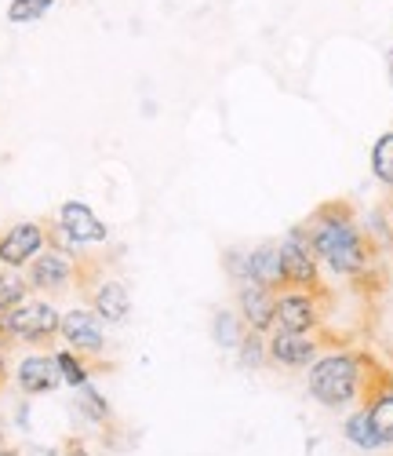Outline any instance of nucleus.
<instances>
[{
  "label": "nucleus",
  "instance_id": "nucleus-1",
  "mask_svg": "<svg viewBox=\"0 0 393 456\" xmlns=\"http://www.w3.org/2000/svg\"><path fill=\"white\" fill-rule=\"evenodd\" d=\"M389 384H393V376L379 372V365L357 351H328L309 365V376H306L309 398L332 412L349 409V405H365V398L372 391L389 387Z\"/></svg>",
  "mask_w": 393,
  "mask_h": 456
},
{
  "label": "nucleus",
  "instance_id": "nucleus-2",
  "mask_svg": "<svg viewBox=\"0 0 393 456\" xmlns=\"http://www.w3.org/2000/svg\"><path fill=\"white\" fill-rule=\"evenodd\" d=\"M306 231L313 238V252L332 274L342 278H361L372 267V238L357 226L353 219V208L346 201H328L317 212L309 216Z\"/></svg>",
  "mask_w": 393,
  "mask_h": 456
},
{
  "label": "nucleus",
  "instance_id": "nucleus-3",
  "mask_svg": "<svg viewBox=\"0 0 393 456\" xmlns=\"http://www.w3.org/2000/svg\"><path fill=\"white\" fill-rule=\"evenodd\" d=\"M62 314L52 299H26L12 311H0V332L8 336V344H29V347H41L52 344L59 336Z\"/></svg>",
  "mask_w": 393,
  "mask_h": 456
},
{
  "label": "nucleus",
  "instance_id": "nucleus-4",
  "mask_svg": "<svg viewBox=\"0 0 393 456\" xmlns=\"http://www.w3.org/2000/svg\"><path fill=\"white\" fill-rule=\"evenodd\" d=\"M281 267H285V289H302V292H321V259L313 252V238L306 223L285 231L277 241Z\"/></svg>",
  "mask_w": 393,
  "mask_h": 456
},
{
  "label": "nucleus",
  "instance_id": "nucleus-5",
  "mask_svg": "<svg viewBox=\"0 0 393 456\" xmlns=\"http://www.w3.org/2000/svg\"><path fill=\"white\" fill-rule=\"evenodd\" d=\"M317 358H321V339L313 336V332H285V329H273V332L266 336V362L277 365V369L299 372V369H309Z\"/></svg>",
  "mask_w": 393,
  "mask_h": 456
},
{
  "label": "nucleus",
  "instance_id": "nucleus-6",
  "mask_svg": "<svg viewBox=\"0 0 393 456\" xmlns=\"http://www.w3.org/2000/svg\"><path fill=\"white\" fill-rule=\"evenodd\" d=\"M321 292H302V289H285L277 292V318H273V329H285V332H313L321 325Z\"/></svg>",
  "mask_w": 393,
  "mask_h": 456
},
{
  "label": "nucleus",
  "instance_id": "nucleus-7",
  "mask_svg": "<svg viewBox=\"0 0 393 456\" xmlns=\"http://www.w3.org/2000/svg\"><path fill=\"white\" fill-rule=\"evenodd\" d=\"M48 248V231L41 223H15L0 234V267L22 271Z\"/></svg>",
  "mask_w": 393,
  "mask_h": 456
},
{
  "label": "nucleus",
  "instance_id": "nucleus-8",
  "mask_svg": "<svg viewBox=\"0 0 393 456\" xmlns=\"http://www.w3.org/2000/svg\"><path fill=\"white\" fill-rule=\"evenodd\" d=\"M59 336L66 339L69 351H76V354L88 358V362L99 358V354H106V329L95 318V311H88V307L66 311L62 314V325H59Z\"/></svg>",
  "mask_w": 393,
  "mask_h": 456
},
{
  "label": "nucleus",
  "instance_id": "nucleus-9",
  "mask_svg": "<svg viewBox=\"0 0 393 456\" xmlns=\"http://www.w3.org/2000/svg\"><path fill=\"white\" fill-rule=\"evenodd\" d=\"M12 376H15V387H19L26 398H41V395H52V391L62 387L55 354H44V351H33V354L19 358V365H15Z\"/></svg>",
  "mask_w": 393,
  "mask_h": 456
},
{
  "label": "nucleus",
  "instance_id": "nucleus-10",
  "mask_svg": "<svg viewBox=\"0 0 393 456\" xmlns=\"http://www.w3.org/2000/svg\"><path fill=\"white\" fill-rule=\"evenodd\" d=\"M76 271H73V259L55 252V248H44L41 256H36L29 267H26V281H29V292H66L73 285Z\"/></svg>",
  "mask_w": 393,
  "mask_h": 456
},
{
  "label": "nucleus",
  "instance_id": "nucleus-11",
  "mask_svg": "<svg viewBox=\"0 0 393 456\" xmlns=\"http://www.w3.org/2000/svg\"><path fill=\"white\" fill-rule=\"evenodd\" d=\"M55 226H59V231H62L76 248H81V245H102V241L109 238L106 223H102L84 201H66V205L59 208Z\"/></svg>",
  "mask_w": 393,
  "mask_h": 456
},
{
  "label": "nucleus",
  "instance_id": "nucleus-12",
  "mask_svg": "<svg viewBox=\"0 0 393 456\" xmlns=\"http://www.w3.org/2000/svg\"><path fill=\"white\" fill-rule=\"evenodd\" d=\"M237 318H241L245 329H252V332L273 329V318H277V292L262 289V285H255V281L237 285Z\"/></svg>",
  "mask_w": 393,
  "mask_h": 456
},
{
  "label": "nucleus",
  "instance_id": "nucleus-13",
  "mask_svg": "<svg viewBox=\"0 0 393 456\" xmlns=\"http://www.w3.org/2000/svg\"><path fill=\"white\" fill-rule=\"evenodd\" d=\"M95 318L102 325H121L128 322L132 314V296H128V285L124 281H116V278H102L95 289H92V307Z\"/></svg>",
  "mask_w": 393,
  "mask_h": 456
},
{
  "label": "nucleus",
  "instance_id": "nucleus-14",
  "mask_svg": "<svg viewBox=\"0 0 393 456\" xmlns=\"http://www.w3.org/2000/svg\"><path fill=\"white\" fill-rule=\"evenodd\" d=\"M248 281H255L262 289H273V292H285V267H281L277 241L248 248Z\"/></svg>",
  "mask_w": 393,
  "mask_h": 456
},
{
  "label": "nucleus",
  "instance_id": "nucleus-15",
  "mask_svg": "<svg viewBox=\"0 0 393 456\" xmlns=\"http://www.w3.org/2000/svg\"><path fill=\"white\" fill-rule=\"evenodd\" d=\"M342 438H346L353 449H361V452H375V449H386L365 405H357V409H353V412L346 416V420H342Z\"/></svg>",
  "mask_w": 393,
  "mask_h": 456
},
{
  "label": "nucleus",
  "instance_id": "nucleus-16",
  "mask_svg": "<svg viewBox=\"0 0 393 456\" xmlns=\"http://www.w3.org/2000/svg\"><path fill=\"white\" fill-rule=\"evenodd\" d=\"M73 409H76V416H81L84 424H92V428H109V424H113V405H109L106 395H102L99 387H92V384H84L81 391H73Z\"/></svg>",
  "mask_w": 393,
  "mask_h": 456
},
{
  "label": "nucleus",
  "instance_id": "nucleus-17",
  "mask_svg": "<svg viewBox=\"0 0 393 456\" xmlns=\"http://www.w3.org/2000/svg\"><path fill=\"white\" fill-rule=\"evenodd\" d=\"M365 409L372 416V424L382 438V445H393V384L389 387H379L365 398Z\"/></svg>",
  "mask_w": 393,
  "mask_h": 456
},
{
  "label": "nucleus",
  "instance_id": "nucleus-18",
  "mask_svg": "<svg viewBox=\"0 0 393 456\" xmlns=\"http://www.w3.org/2000/svg\"><path fill=\"white\" fill-rule=\"evenodd\" d=\"M55 365H59V376H62V387L69 391H81L84 384H92V362L81 358L76 351H55Z\"/></svg>",
  "mask_w": 393,
  "mask_h": 456
},
{
  "label": "nucleus",
  "instance_id": "nucleus-19",
  "mask_svg": "<svg viewBox=\"0 0 393 456\" xmlns=\"http://www.w3.org/2000/svg\"><path fill=\"white\" fill-rule=\"evenodd\" d=\"M245 322L233 314V311H215L212 314V339L222 347V351H237V344L245 339Z\"/></svg>",
  "mask_w": 393,
  "mask_h": 456
},
{
  "label": "nucleus",
  "instance_id": "nucleus-20",
  "mask_svg": "<svg viewBox=\"0 0 393 456\" xmlns=\"http://www.w3.org/2000/svg\"><path fill=\"white\" fill-rule=\"evenodd\" d=\"M29 299V281L19 271H4L0 267V311H12L19 303Z\"/></svg>",
  "mask_w": 393,
  "mask_h": 456
},
{
  "label": "nucleus",
  "instance_id": "nucleus-21",
  "mask_svg": "<svg viewBox=\"0 0 393 456\" xmlns=\"http://www.w3.org/2000/svg\"><path fill=\"white\" fill-rule=\"evenodd\" d=\"M233 354H237V362H241V369H262V365H269L266 362V336L262 332H245V339H241V344H237V351H233Z\"/></svg>",
  "mask_w": 393,
  "mask_h": 456
},
{
  "label": "nucleus",
  "instance_id": "nucleus-22",
  "mask_svg": "<svg viewBox=\"0 0 393 456\" xmlns=\"http://www.w3.org/2000/svg\"><path fill=\"white\" fill-rule=\"evenodd\" d=\"M52 4H55V0H12V4H8V19L12 22H36V19L48 15Z\"/></svg>",
  "mask_w": 393,
  "mask_h": 456
},
{
  "label": "nucleus",
  "instance_id": "nucleus-23",
  "mask_svg": "<svg viewBox=\"0 0 393 456\" xmlns=\"http://www.w3.org/2000/svg\"><path fill=\"white\" fill-rule=\"evenodd\" d=\"M222 267H226V274L237 281V285H245L248 281V248H229L226 256H222Z\"/></svg>",
  "mask_w": 393,
  "mask_h": 456
},
{
  "label": "nucleus",
  "instance_id": "nucleus-24",
  "mask_svg": "<svg viewBox=\"0 0 393 456\" xmlns=\"http://www.w3.org/2000/svg\"><path fill=\"white\" fill-rule=\"evenodd\" d=\"M15 428H19V431H29V428H33V409H29V398H22V402L15 405Z\"/></svg>",
  "mask_w": 393,
  "mask_h": 456
},
{
  "label": "nucleus",
  "instance_id": "nucleus-25",
  "mask_svg": "<svg viewBox=\"0 0 393 456\" xmlns=\"http://www.w3.org/2000/svg\"><path fill=\"white\" fill-rule=\"evenodd\" d=\"M62 456H92V449H88L81 438H69V442L62 445Z\"/></svg>",
  "mask_w": 393,
  "mask_h": 456
},
{
  "label": "nucleus",
  "instance_id": "nucleus-26",
  "mask_svg": "<svg viewBox=\"0 0 393 456\" xmlns=\"http://www.w3.org/2000/svg\"><path fill=\"white\" fill-rule=\"evenodd\" d=\"M0 449H8V420H4V412H0Z\"/></svg>",
  "mask_w": 393,
  "mask_h": 456
},
{
  "label": "nucleus",
  "instance_id": "nucleus-27",
  "mask_svg": "<svg viewBox=\"0 0 393 456\" xmlns=\"http://www.w3.org/2000/svg\"><path fill=\"white\" fill-rule=\"evenodd\" d=\"M4 384H8V358L0 354V391H4Z\"/></svg>",
  "mask_w": 393,
  "mask_h": 456
},
{
  "label": "nucleus",
  "instance_id": "nucleus-28",
  "mask_svg": "<svg viewBox=\"0 0 393 456\" xmlns=\"http://www.w3.org/2000/svg\"><path fill=\"white\" fill-rule=\"evenodd\" d=\"M382 212H386V219H389V231H393V198L382 205Z\"/></svg>",
  "mask_w": 393,
  "mask_h": 456
},
{
  "label": "nucleus",
  "instance_id": "nucleus-29",
  "mask_svg": "<svg viewBox=\"0 0 393 456\" xmlns=\"http://www.w3.org/2000/svg\"><path fill=\"white\" fill-rule=\"evenodd\" d=\"M386 66H389V77H393V52H386Z\"/></svg>",
  "mask_w": 393,
  "mask_h": 456
}]
</instances>
